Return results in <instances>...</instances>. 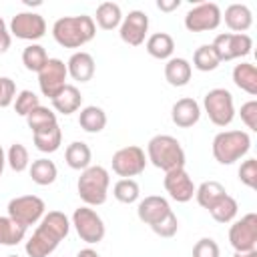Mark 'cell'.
Wrapping results in <instances>:
<instances>
[{
    "mask_svg": "<svg viewBox=\"0 0 257 257\" xmlns=\"http://www.w3.org/2000/svg\"><path fill=\"white\" fill-rule=\"evenodd\" d=\"M70 221L60 211H48L42 219L32 237L26 241V255L28 257H48L58 243L68 235Z\"/></svg>",
    "mask_w": 257,
    "mask_h": 257,
    "instance_id": "6da1fadb",
    "label": "cell"
},
{
    "mask_svg": "<svg viewBox=\"0 0 257 257\" xmlns=\"http://www.w3.org/2000/svg\"><path fill=\"white\" fill-rule=\"evenodd\" d=\"M96 34V24L92 16H62L52 24L54 40L64 48H80L90 42Z\"/></svg>",
    "mask_w": 257,
    "mask_h": 257,
    "instance_id": "7a4b0ae2",
    "label": "cell"
},
{
    "mask_svg": "<svg viewBox=\"0 0 257 257\" xmlns=\"http://www.w3.org/2000/svg\"><path fill=\"white\" fill-rule=\"evenodd\" d=\"M147 161H151L153 167L165 173L175 169H185V151L175 137L157 135L147 145Z\"/></svg>",
    "mask_w": 257,
    "mask_h": 257,
    "instance_id": "3957f363",
    "label": "cell"
},
{
    "mask_svg": "<svg viewBox=\"0 0 257 257\" xmlns=\"http://www.w3.org/2000/svg\"><path fill=\"white\" fill-rule=\"evenodd\" d=\"M108 185H110L108 171L100 165H90L80 173L78 183H76V191H78V197L84 201L86 207H98L106 201Z\"/></svg>",
    "mask_w": 257,
    "mask_h": 257,
    "instance_id": "277c9868",
    "label": "cell"
},
{
    "mask_svg": "<svg viewBox=\"0 0 257 257\" xmlns=\"http://www.w3.org/2000/svg\"><path fill=\"white\" fill-rule=\"evenodd\" d=\"M213 157L221 165H233L251 149V137L245 131H223L213 139Z\"/></svg>",
    "mask_w": 257,
    "mask_h": 257,
    "instance_id": "5b68a950",
    "label": "cell"
},
{
    "mask_svg": "<svg viewBox=\"0 0 257 257\" xmlns=\"http://www.w3.org/2000/svg\"><path fill=\"white\" fill-rule=\"evenodd\" d=\"M205 112L215 126H227L235 118L233 94L227 88H213L203 98Z\"/></svg>",
    "mask_w": 257,
    "mask_h": 257,
    "instance_id": "8992f818",
    "label": "cell"
},
{
    "mask_svg": "<svg viewBox=\"0 0 257 257\" xmlns=\"http://www.w3.org/2000/svg\"><path fill=\"white\" fill-rule=\"evenodd\" d=\"M46 205L40 197L36 195H22V197H14L8 203V217L16 223H20L22 227H30L36 225L42 217H44Z\"/></svg>",
    "mask_w": 257,
    "mask_h": 257,
    "instance_id": "52a82bcc",
    "label": "cell"
},
{
    "mask_svg": "<svg viewBox=\"0 0 257 257\" xmlns=\"http://www.w3.org/2000/svg\"><path fill=\"white\" fill-rule=\"evenodd\" d=\"M229 243L235 253L257 251V215L247 213L229 229Z\"/></svg>",
    "mask_w": 257,
    "mask_h": 257,
    "instance_id": "ba28073f",
    "label": "cell"
},
{
    "mask_svg": "<svg viewBox=\"0 0 257 257\" xmlns=\"http://www.w3.org/2000/svg\"><path fill=\"white\" fill-rule=\"evenodd\" d=\"M72 225H74L78 237L88 245L102 241V237L106 233L100 215L90 207H78L72 213Z\"/></svg>",
    "mask_w": 257,
    "mask_h": 257,
    "instance_id": "9c48e42d",
    "label": "cell"
},
{
    "mask_svg": "<svg viewBox=\"0 0 257 257\" xmlns=\"http://www.w3.org/2000/svg\"><path fill=\"white\" fill-rule=\"evenodd\" d=\"M213 48L221 62H229L241 56H247L253 48V40L249 34H235V32H223L217 34L213 40Z\"/></svg>",
    "mask_w": 257,
    "mask_h": 257,
    "instance_id": "30bf717a",
    "label": "cell"
},
{
    "mask_svg": "<svg viewBox=\"0 0 257 257\" xmlns=\"http://www.w3.org/2000/svg\"><path fill=\"white\" fill-rule=\"evenodd\" d=\"M112 171L122 177V179H131V177H137L145 171L147 167V155L141 147L137 145H128V147H122L118 149L114 155H112Z\"/></svg>",
    "mask_w": 257,
    "mask_h": 257,
    "instance_id": "8fae6325",
    "label": "cell"
},
{
    "mask_svg": "<svg viewBox=\"0 0 257 257\" xmlns=\"http://www.w3.org/2000/svg\"><path fill=\"white\" fill-rule=\"evenodd\" d=\"M223 20L221 8L215 2H201L185 14V28L189 32H207L215 30Z\"/></svg>",
    "mask_w": 257,
    "mask_h": 257,
    "instance_id": "7c38bea8",
    "label": "cell"
},
{
    "mask_svg": "<svg viewBox=\"0 0 257 257\" xmlns=\"http://www.w3.org/2000/svg\"><path fill=\"white\" fill-rule=\"evenodd\" d=\"M66 76H68L66 64H64L60 58H48L46 64L42 66V70L38 72V86H40V92L52 100V98L66 86V82H64Z\"/></svg>",
    "mask_w": 257,
    "mask_h": 257,
    "instance_id": "4fadbf2b",
    "label": "cell"
},
{
    "mask_svg": "<svg viewBox=\"0 0 257 257\" xmlns=\"http://www.w3.org/2000/svg\"><path fill=\"white\" fill-rule=\"evenodd\" d=\"M10 32L20 40H38L46 32V22L36 12H18L10 20Z\"/></svg>",
    "mask_w": 257,
    "mask_h": 257,
    "instance_id": "5bb4252c",
    "label": "cell"
},
{
    "mask_svg": "<svg viewBox=\"0 0 257 257\" xmlns=\"http://www.w3.org/2000/svg\"><path fill=\"white\" fill-rule=\"evenodd\" d=\"M147 32H149V16L143 10H131L118 26L120 40L126 42L128 46H141L145 42Z\"/></svg>",
    "mask_w": 257,
    "mask_h": 257,
    "instance_id": "9a60e30c",
    "label": "cell"
},
{
    "mask_svg": "<svg viewBox=\"0 0 257 257\" xmlns=\"http://www.w3.org/2000/svg\"><path fill=\"white\" fill-rule=\"evenodd\" d=\"M163 185H165L167 193L171 195V199H175L177 203L191 201L193 195H195V189H197L195 183H193V179L189 177V173L185 169H175V171L165 173Z\"/></svg>",
    "mask_w": 257,
    "mask_h": 257,
    "instance_id": "2e32d148",
    "label": "cell"
},
{
    "mask_svg": "<svg viewBox=\"0 0 257 257\" xmlns=\"http://www.w3.org/2000/svg\"><path fill=\"white\" fill-rule=\"evenodd\" d=\"M169 213H171L169 201H167L165 197H159V195H149V197H145V199L139 203V207H137L139 219H141L145 225H149V227H153V225H157L159 221H163Z\"/></svg>",
    "mask_w": 257,
    "mask_h": 257,
    "instance_id": "e0dca14e",
    "label": "cell"
},
{
    "mask_svg": "<svg viewBox=\"0 0 257 257\" xmlns=\"http://www.w3.org/2000/svg\"><path fill=\"white\" fill-rule=\"evenodd\" d=\"M171 118L179 128H189L199 122L201 118V106L195 98H179L171 108Z\"/></svg>",
    "mask_w": 257,
    "mask_h": 257,
    "instance_id": "ac0fdd59",
    "label": "cell"
},
{
    "mask_svg": "<svg viewBox=\"0 0 257 257\" xmlns=\"http://www.w3.org/2000/svg\"><path fill=\"white\" fill-rule=\"evenodd\" d=\"M66 70H68V74H70L74 80H78V82H88V80L94 76V58H92V54H88V52H84V50L74 52V54L68 58V62H66Z\"/></svg>",
    "mask_w": 257,
    "mask_h": 257,
    "instance_id": "d6986e66",
    "label": "cell"
},
{
    "mask_svg": "<svg viewBox=\"0 0 257 257\" xmlns=\"http://www.w3.org/2000/svg\"><path fill=\"white\" fill-rule=\"evenodd\" d=\"M225 24L235 34H245L253 24V14L245 4H231L225 8Z\"/></svg>",
    "mask_w": 257,
    "mask_h": 257,
    "instance_id": "ffe728a7",
    "label": "cell"
},
{
    "mask_svg": "<svg viewBox=\"0 0 257 257\" xmlns=\"http://www.w3.org/2000/svg\"><path fill=\"white\" fill-rule=\"evenodd\" d=\"M191 62L187 58H169L165 64V78L171 86H187L191 80Z\"/></svg>",
    "mask_w": 257,
    "mask_h": 257,
    "instance_id": "44dd1931",
    "label": "cell"
},
{
    "mask_svg": "<svg viewBox=\"0 0 257 257\" xmlns=\"http://www.w3.org/2000/svg\"><path fill=\"white\" fill-rule=\"evenodd\" d=\"M80 104H82V94L74 84H66L52 98V106L60 114H72V112H76L80 108Z\"/></svg>",
    "mask_w": 257,
    "mask_h": 257,
    "instance_id": "7402d4cb",
    "label": "cell"
},
{
    "mask_svg": "<svg viewBox=\"0 0 257 257\" xmlns=\"http://www.w3.org/2000/svg\"><path fill=\"white\" fill-rule=\"evenodd\" d=\"M147 52L153 56V58H159V60H169L173 58V50H175V40L171 34L167 32H155L147 38Z\"/></svg>",
    "mask_w": 257,
    "mask_h": 257,
    "instance_id": "603a6c76",
    "label": "cell"
},
{
    "mask_svg": "<svg viewBox=\"0 0 257 257\" xmlns=\"http://www.w3.org/2000/svg\"><path fill=\"white\" fill-rule=\"evenodd\" d=\"M64 161L70 169L74 171H84L86 167H90V161H92V153H90V147L82 141H74L66 147L64 151Z\"/></svg>",
    "mask_w": 257,
    "mask_h": 257,
    "instance_id": "cb8c5ba5",
    "label": "cell"
},
{
    "mask_svg": "<svg viewBox=\"0 0 257 257\" xmlns=\"http://www.w3.org/2000/svg\"><path fill=\"white\" fill-rule=\"evenodd\" d=\"M233 82L247 94H257V68L251 62H241L233 68Z\"/></svg>",
    "mask_w": 257,
    "mask_h": 257,
    "instance_id": "d4e9b609",
    "label": "cell"
},
{
    "mask_svg": "<svg viewBox=\"0 0 257 257\" xmlns=\"http://www.w3.org/2000/svg\"><path fill=\"white\" fill-rule=\"evenodd\" d=\"M78 124L82 131L94 135V133H100L104 126H106V112L100 108V106H84L78 114Z\"/></svg>",
    "mask_w": 257,
    "mask_h": 257,
    "instance_id": "484cf974",
    "label": "cell"
},
{
    "mask_svg": "<svg viewBox=\"0 0 257 257\" xmlns=\"http://www.w3.org/2000/svg\"><path fill=\"white\" fill-rule=\"evenodd\" d=\"M94 18L102 30H114L122 22V12H120V6L116 2H102L96 6Z\"/></svg>",
    "mask_w": 257,
    "mask_h": 257,
    "instance_id": "4316f807",
    "label": "cell"
},
{
    "mask_svg": "<svg viewBox=\"0 0 257 257\" xmlns=\"http://www.w3.org/2000/svg\"><path fill=\"white\" fill-rule=\"evenodd\" d=\"M28 171H30V179L36 185H40V187L52 185L56 181V177H58V169H56V165L50 159H36V161H32Z\"/></svg>",
    "mask_w": 257,
    "mask_h": 257,
    "instance_id": "83f0119b",
    "label": "cell"
},
{
    "mask_svg": "<svg viewBox=\"0 0 257 257\" xmlns=\"http://www.w3.org/2000/svg\"><path fill=\"white\" fill-rule=\"evenodd\" d=\"M227 195L225 187L219 183V181H205L201 183L197 189H195V197H197V203L203 207V209H211L219 199H223Z\"/></svg>",
    "mask_w": 257,
    "mask_h": 257,
    "instance_id": "f1b7e54d",
    "label": "cell"
},
{
    "mask_svg": "<svg viewBox=\"0 0 257 257\" xmlns=\"http://www.w3.org/2000/svg\"><path fill=\"white\" fill-rule=\"evenodd\" d=\"M32 141H34V147H36L40 153H54V151H58L60 145H62V131H60L58 124H54V126H50V128L32 133Z\"/></svg>",
    "mask_w": 257,
    "mask_h": 257,
    "instance_id": "f546056e",
    "label": "cell"
},
{
    "mask_svg": "<svg viewBox=\"0 0 257 257\" xmlns=\"http://www.w3.org/2000/svg\"><path fill=\"white\" fill-rule=\"evenodd\" d=\"M26 237V227L12 221L10 217H0V245L12 247Z\"/></svg>",
    "mask_w": 257,
    "mask_h": 257,
    "instance_id": "4dcf8cb0",
    "label": "cell"
},
{
    "mask_svg": "<svg viewBox=\"0 0 257 257\" xmlns=\"http://www.w3.org/2000/svg\"><path fill=\"white\" fill-rule=\"evenodd\" d=\"M26 124H28V128H30L32 133L50 128V126L58 124V122H56V112L50 110L48 106H42V104H40V106H36V108L26 116Z\"/></svg>",
    "mask_w": 257,
    "mask_h": 257,
    "instance_id": "1f68e13d",
    "label": "cell"
},
{
    "mask_svg": "<svg viewBox=\"0 0 257 257\" xmlns=\"http://www.w3.org/2000/svg\"><path fill=\"white\" fill-rule=\"evenodd\" d=\"M221 64L213 44H201L193 54V66L201 72H211Z\"/></svg>",
    "mask_w": 257,
    "mask_h": 257,
    "instance_id": "d6a6232c",
    "label": "cell"
},
{
    "mask_svg": "<svg viewBox=\"0 0 257 257\" xmlns=\"http://www.w3.org/2000/svg\"><path fill=\"white\" fill-rule=\"evenodd\" d=\"M46 60H48V54H46V50H44V46H40V44H28L24 50H22V64L26 66V70H30V72H40L42 70V66L46 64Z\"/></svg>",
    "mask_w": 257,
    "mask_h": 257,
    "instance_id": "836d02e7",
    "label": "cell"
},
{
    "mask_svg": "<svg viewBox=\"0 0 257 257\" xmlns=\"http://www.w3.org/2000/svg\"><path fill=\"white\" fill-rule=\"evenodd\" d=\"M237 209H239V205H237V201L231 197V195H225L223 199H219L211 209H209V213H211V217L217 221V223H231L233 219H235V215H237Z\"/></svg>",
    "mask_w": 257,
    "mask_h": 257,
    "instance_id": "e575fe53",
    "label": "cell"
},
{
    "mask_svg": "<svg viewBox=\"0 0 257 257\" xmlns=\"http://www.w3.org/2000/svg\"><path fill=\"white\" fill-rule=\"evenodd\" d=\"M112 195L118 203H124V205H131L135 201H139V195H141V189H139V183L135 179H120L114 183L112 187Z\"/></svg>",
    "mask_w": 257,
    "mask_h": 257,
    "instance_id": "d590c367",
    "label": "cell"
},
{
    "mask_svg": "<svg viewBox=\"0 0 257 257\" xmlns=\"http://www.w3.org/2000/svg\"><path fill=\"white\" fill-rule=\"evenodd\" d=\"M6 163L10 165V169H12L14 173L26 171L28 165H30V157H28L26 147L20 145V143H14V145L8 149V153H6Z\"/></svg>",
    "mask_w": 257,
    "mask_h": 257,
    "instance_id": "8d00e7d4",
    "label": "cell"
},
{
    "mask_svg": "<svg viewBox=\"0 0 257 257\" xmlns=\"http://www.w3.org/2000/svg\"><path fill=\"white\" fill-rule=\"evenodd\" d=\"M36 106H40V98L32 92V90H20L18 94H16V98H14V110H16V114H20V116H28Z\"/></svg>",
    "mask_w": 257,
    "mask_h": 257,
    "instance_id": "74e56055",
    "label": "cell"
},
{
    "mask_svg": "<svg viewBox=\"0 0 257 257\" xmlns=\"http://www.w3.org/2000/svg\"><path fill=\"white\" fill-rule=\"evenodd\" d=\"M239 181L249 189L257 187V159H247L239 167Z\"/></svg>",
    "mask_w": 257,
    "mask_h": 257,
    "instance_id": "f35d334b",
    "label": "cell"
},
{
    "mask_svg": "<svg viewBox=\"0 0 257 257\" xmlns=\"http://www.w3.org/2000/svg\"><path fill=\"white\" fill-rule=\"evenodd\" d=\"M159 237H165V239H169V237H173L175 233H177V229H179V221H177V217H175V213L171 211L163 221H159L157 225H153L151 227Z\"/></svg>",
    "mask_w": 257,
    "mask_h": 257,
    "instance_id": "ab89813d",
    "label": "cell"
},
{
    "mask_svg": "<svg viewBox=\"0 0 257 257\" xmlns=\"http://www.w3.org/2000/svg\"><path fill=\"white\" fill-rule=\"evenodd\" d=\"M193 257H219V245L211 237H203L195 243Z\"/></svg>",
    "mask_w": 257,
    "mask_h": 257,
    "instance_id": "60d3db41",
    "label": "cell"
},
{
    "mask_svg": "<svg viewBox=\"0 0 257 257\" xmlns=\"http://www.w3.org/2000/svg\"><path fill=\"white\" fill-rule=\"evenodd\" d=\"M16 98V84L8 76H0V106L6 108Z\"/></svg>",
    "mask_w": 257,
    "mask_h": 257,
    "instance_id": "b9f144b4",
    "label": "cell"
},
{
    "mask_svg": "<svg viewBox=\"0 0 257 257\" xmlns=\"http://www.w3.org/2000/svg\"><path fill=\"white\" fill-rule=\"evenodd\" d=\"M239 114L249 131H257V100H247L245 104H241Z\"/></svg>",
    "mask_w": 257,
    "mask_h": 257,
    "instance_id": "7bdbcfd3",
    "label": "cell"
},
{
    "mask_svg": "<svg viewBox=\"0 0 257 257\" xmlns=\"http://www.w3.org/2000/svg\"><path fill=\"white\" fill-rule=\"evenodd\" d=\"M181 6V0H157V8L161 12H173Z\"/></svg>",
    "mask_w": 257,
    "mask_h": 257,
    "instance_id": "ee69618b",
    "label": "cell"
},
{
    "mask_svg": "<svg viewBox=\"0 0 257 257\" xmlns=\"http://www.w3.org/2000/svg\"><path fill=\"white\" fill-rule=\"evenodd\" d=\"M10 44H12V36H10V32H8V30L0 32V54H4V52L10 48Z\"/></svg>",
    "mask_w": 257,
    "mask_h": 257,
    "instance_id": "f6af8a7d",
    "label": "cell"
},
{
    "mask_svg": "<svg viewBox=\"0 0 257 257\" xmlns=\"http://www.w3.org/2000/svg\"><path fill=\"white\" fill-rule=\"evenodd\" d=\"M76 257H98V253H96L94 249H90V247H86V249H80Z\"/></svg>",
    "mask_w": 257,
    "mask_h": 257,
    "instance_id": "bcb514c9",
    "label": "cell"
},
{
    "mask_svg": "<svg viewBox=\"0 0 257 257\" xmlns=\"http://www.w3.org/2000/svg\"><path fill=\"white\" fill-rule=\"evenodd\" d=\"M4 165H6V153H4V149L0 147V177H2V171H4Z\"/></svg>",
    "mask_w": 257,
    "mask_h": 257,
    "instance_id": "7dc6e473",
    "label": "cell"
},
{
    "mask_svg": "<svg viewBox=\"0 0 257 257\" xmlns=\"http://www.w3.org/2000/svg\"><path fill=\"white\" fill-rule=\"evenodd\" d=\"M233 257H257V251H249V253H235Z\"/></svg>",
    "mask_w": 257,
    "mask_h": 257,
    "instance_id": "c3c4849f",
    "label": "cell"
},
{
    "mask_svg": "<svg viewBox=\"0 0 257 257\" xmlns=\"http://www.w3.org/2000/svg\"><path fill=\"white\" fill-rule=\"evenodd\" d=\"M6 30V24H4V20H2V16H0V32H4Z\"/></svg>",
    "mask_w": 257,
    "mask_h": 257,
    "instance_id": "681fc988",
    "label": "cell"
},
{
    "mask_svg": "<svg viewBox=\"0 0 257 257\" xmlns=\"http://www.w3.org/2000/svg\"><path fill=\"white\" fill-rule=\"evenodd\" d=\"M6 257H18V255H6Z\"/></svg>",
    "mask_w": 257,
    "mask_h": 257,
    "instance_id": "f907efd6",
    "label": "cell"
}]
</instances>
